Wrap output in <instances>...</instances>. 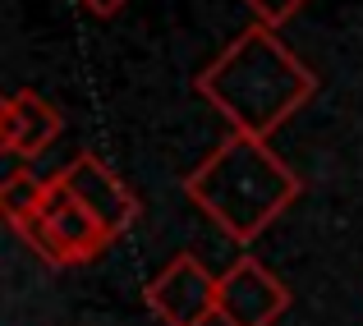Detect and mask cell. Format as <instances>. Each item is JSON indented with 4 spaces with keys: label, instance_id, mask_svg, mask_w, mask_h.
I'll return each mask as SVG.
<instances>
[{
    "label": "cell",
    "instance_id": "cell-1",
    "mask_svg": "<svg viewBox=\"0 0 363 326\" xmlns=\"http://www.w3.org/2000/svg\"><path fill=\"white\" fill-rule=\"evenodd\" d=\"M194 88L240 133L272 138L294 111L313 101L318 74L276 37V28L253 23L198 74Z\"/></svg>",
    "mask_w": 363,
    "mask_h": 326
},
{
    "label": "cell",
    "instance_id": "cell-2",
    "mask_svg": "<svg viewBox=\"0 0 363 326\" xmlns=\"http://www.w3.org/2000/svg\"><path fill=\"white\" fill-rule=\"evenodd\" d=\"M184 193L216 220L221 235H230L235 244H253L285 207H294L303 179L267 147V138L235 129L184 175Z\"/></svg>",
    "mask_w": 363,
    "mask_h": 326
},
{
    "label": "cell",
    "instance_id": "cell-3",
    "mask_svg": "<svg viewBox=\"0 0 363 326\" xmlns=\"http://www.w3.org/2000/svg\"><path fill=\"white\" fill-rule=\"evenodd\" d=\"M9 230H14L46 266H55V271H60V266H83V262L101 257L116 244V235L83 207V198L74 193L60 175L46 179L42 207L28 212L23 220H9Z\"/></svg>",
    "mask_w": 363,
    "mask_h": 326
},
{
    "label": "cell",
    "instance_id": "cell-4",
    "mask_svg": "<svg viewBox=\"0 0 363 326\" xmlns=\"http://www.w3.org/2000/svg\"><path fill=\"white\" fill-rule=\"evenodd\" d=\"M216 281L198 253H175L147 285V308L161 326H207L216 317Z\"/></svg>",
    "mask_w": 363,
    "mask_h": 326
},
{
    "label": "cell",
    "instance_id": "cell-5",
    "mask_svg": "<svg viewBox=\"0 0 363 326\" xmlns=\"http://www.w3.org/2000/svg\"><path fill=\"white\" fill-rule=\"evenodd\" d=\"M285 308H290V290L257 257H235V266L216 281L221 326H272Z\"/></svg>",
    "mask_w": 363,
    "mask_h": 326
},
{
    "label": "cell",
    "instance_id": "cell-6",
    "mask_svg": "<svg viewBox=\"0 0 363 326\" xmlns=\"http://www.w3.org/2000/svg\"><path fill=\"white\" fill-rule=\"evenodd\" d=\"M55 175H60L65 184L83 198V207H88V212L97 216L116 239L133 225V220H138V193L124 184V179L97 157V152H79V157H74L69 166H60Z\"/></svg>",
    "mask_w": 363,
    "mask_h": 326
},
{
    "label": "cell",
    "instance_id": "cell-7",
    "mask_svg": "<svg viewBox=\"0 0 363 326\" xmlns=\"http://www.w3.org/2000/svg\"><path fill=\"white\" fill-rule=\"evenodd\" d=\"M65 120L37 88H18L0 106V152H9L14 161H33L60 138Z\"/></svg>",
    "mask_w": 363,
    "mask_h": 326
},
{
    "label": "cell",
    "instance_id": "cell-8",
    "mask_svg": "<svg viewBox=\"0 0 363 326\" xmlns=\"http://www.w3.org/2000/svg\"><path fill=\"white\" fill-rule=\"evenodd\" d=\"M42 198H46V179H37L28 166H14L0 184V212H5V220H23L28 212L42 207Z\"/></svg>",
    "mask_w": 363,
    "mask_h": 326
},
{
    "label": "cell",
    "instance_id": "cell-9",
    "mask_svg": "<svg viewBox=\"0 0 363 326\" xmlns=\"http://www.w3.org/2000/svg\"><path fill=\"white\" fill-rule=\"evenodd\" d=\"M253 9V23H267V28H281L285 18H294L303 9V0H244Z\"/></svg>",
    "mask_w": 363,
    "mask_h": 326
},
{
    "label": "cell",
    "instance_id": "cell-10",
    "mask_svg": "<svg viewBox=\"0 0 363 326\" xmlns=\"http://www.w3.org/2000/svg\"><path fill=\"white\" fill-rule=\"evenodd\" d=\"M83 9H92V14L111 18V14H116V9H124V0H83Z\"/></svg>",
    "mask_w": 363,
    "mask_h": 326
}]
</instances>
